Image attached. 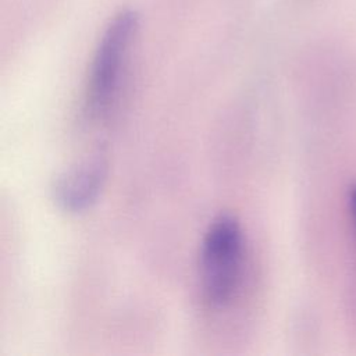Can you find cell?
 <instances>
[{"label":"cell","mask_w":356,"mask_h":356,"mask_svg":"<svg viewBox=\"0 0 356 356\" xmlns=\"http://www.w3.org/2000/svg\"><path fill=\"white\" fill-rule=\"evenodd\" d=\"M348 202H349V210H350L352 221H353V225H355V229H356V181L349 188Z\"/></svg>","instance_id":"cell-4"},{"label":"cell","mask_w":356,"mask_h":356,"mask_svg":"<svg viewBox=\"0 0 356 356\" xmlns=\"http://www.w3.org/2000/svg\"><path fill=\"white\" fill-rule=\"evenodd\" d=\"M107 174L108 164L100 153L78 161L56 178L51 188L56 204L68 213L90 209L103 192Z\"/></svg>","instance_id":"cell-3"},{"label":"cell","mask_w":356,"mask_h":356,"mask_svg":"<svg viewBox=\"0 0 356 356\" xmlns=\"http://www.w3.org/2000/svg\"><path fill=\"white\" fill-rule=\"evenodd\" d=\"M245 261V241L238 218L218 214L207 227L199 252L202 298L211 309L228 306L239 291Z\"/></svg>","instance_id":"cell-1"},{"label":"cell","mask_w":356,"mask_h":356,"mask_svg":"<svg viewBox=\"0 0 356 356\" xmlns=\"http://www.w3.org/2000/svg\"><path fill=\"white\" fill-rule=\"evenodd\" d=\"M138 29L139 17L134 10H121L106 26L92 58L85 93V113L90 120L108 114Z\"/></svg>","instance_id":"cell-2"}]
</instances>
